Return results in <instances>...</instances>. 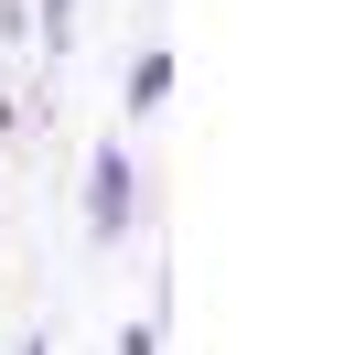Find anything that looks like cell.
<instances>
[{
	"label": "cell",
	"instance_id": "1",
	"mask_svg": "<svg viewBox=\"0 0 355 355\" xmlns=\"http://www.w3.org/2000/svg\"><path fill=\"white\" fill-rule=\"evenodd\" d=\"M119 216H130V173H119V151H108L97 162V226H119Z\"/></svg>",
	"mask_w": 355,
	"mask_h": 355
}]
</instances>
